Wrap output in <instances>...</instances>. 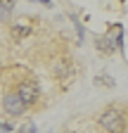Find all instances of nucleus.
I'll use <instances>...</instances> for the list:
<instances>
[{
    "label": "nucleus",
    "mask_w": 128,
    "mask_h": 133,
    "mask_svg": "<svg viewBox=\"0 0 128 133\" xmlns=\"http://www.w3.org/2000/svg\"><path fill=\"white\" fill-rule=\"evenodd\" d=\"M12 33L17 38H24V36H29L31 33V26L29 24H12Z\"/></svg>",
    "instance_id": "6e6552de"
},
{
    "label": "nucleus",
    "mask_w": 128,
    "mask_h": 133,
    "mask_svg": "<svg viewBox=\"0 0 128 133\" xmlns=\"http://www.w3.org/2000/svg\"><path fill=\"white\" fill-rule=\"evenodd\" d=\"M0 133H14V126H12V121H10V124H0Z\"/></svg>",
    "instance_id": "9b49d317"
},
{
    "label": "nucleus",
    "mask_w": 128,
    "mask_h": 133,
    "mask_svg": "<svg viewBox=\"0 0 128 133\" xmlns=\"http://www.w3.org/2000/svg\"><path fill=\"white\" fill-rule=\"evenodd\" d=\"M55 76H57V81L59 83H71L74 78H76V66H74V62L71 59H59L57 64H55Z\"/></svg>",
    "instance_id": "7ed1b4c3"
},
{
    "label": "nucleus",
    "mask_w": 128,
    "mask_h": 133,
    "mask_svg": "<svg viewBox=\"0 0 128 133\" xmlns=\"http://www.w3.org/2000/svg\"><path fill=\"white\" fill-rule=\"evenodd\" d=\"M14 12V0H0V19H7Z\"/></svg>",
    "instance_id": "423d86ee"
},
{
    "label": "nucleus",
    "mask_w": 128,
    "mask_h": 133,
    "mask_svg": "<svg viewBox=\"0 0 128 133\" xmlns=\"http://www.w3.org/2000/svg\"><path fill=\"white\" fill-rule=\"evenodd\" d=\"M14 133H38V126L33 121H24L19 128H14Z\"/></svg>",
    "instance_id": "1a4fd4ad"
},
{
    "label": "nucleus",
    "mask_w": 128,
    "mask_h": 133,
    "mask_svg": "<svg viewBox=\"0 0 128 133\" xmlns=\"http://www.w3.org/2000/svg\"><path fill=\"white\" fill-rule=\"evenodd\" d=\"M3 109H5L10 116H19V114H24L29 107L22 102V97H19L17 93H5V97H3Z\"/></svg>",
    "instance_id": "20e7f679"
},
{
    "label": "nucleus",
    "mask_w": 128,
    "mask_h": 133,
    "mask_svg": "<svg viewBox=\"0 0 128 133\" xmlns=\"http://www.w3.org/2000/svg\"><path fill=\"white\" fill-rule=\"evenodd\" d=\"M95 86H107V88H114L116 83H114V76H109V74H97V76H95Z\"/></svg>",
    "instance_id": "0eeeda50"
},
{
    "label": "nucleus",
    "mask_w": 128,
    "mask_h": 133,
    "mask_svg": "<svg viewBox=\"0 0 128 133\" xmlns=\"http://www.w3.org/2000/svg\"><path fill=\"white\" fill-rule=\"evenodd\" d=\"M95 43H97V50H100V52L102 55H111V52H114V41H111L109 36L104 38V36H100V38H95Z\"/></svg>",
    "instance_id": "39448f33"
},
{
    "label": "nucleus",
    "mask_w": 128,
    "mask_h": 133,
    "mask_svg": "<svg viewBox=\"0 0 128 133\" xmlns=\"http://www.w3.org/2000/svg\"><path fill=\"white\" fill-rule=\"evenodd\" d=\"M116 29H119V31H116V36H114V48H116V50H123V26L116 24Z\"/></svg>",
    "instance_id": "9d476101"
},
{
    "label": "nucleus",
    "mask_w": 128,
    "mask_h": 133,
    "mask_svg": "<svg viewBox=\"0 0 128 133\" xmlns=\"http://www.w3.org/2000/svg\"><path fill=\"white\" fill-rule=\"evenodd\" d=\"M40 3H43V5H50V3H52V0H40Z\"/></svg>",
    "instance_id": "f8f14e48"
},
{
    "label": "nucleus",
    "mask_w": 128,
    "mask_h": 133,
    "mask_svg": "<svg viewBox=\"0 0 128 133\" xmlns=\"http://www.w3.org/2000/svg\"><path fill=\"white\" fill-rule=\"evenodd\" d=\"M97 124L107 131V133H123L128 128V114L116 109V107H109L97 116Z\"/></svg>",
    "instance_id": "f257e3e1"
},
{
    "label": "nucleus",
    "mask_w": 128,
    "mask_h": 133,
    "mask_svg": "<svg viewBox=\"0 0 128 133\" xmlns=\"http://www.w3.org/2000/svg\"><path fill=\"white\" fill-rule=\"evenodd\" d=\"M19 97H22V102L29 107V105H33L36 100L40 97V88H38V83L36 81H24V83H19V90H14Z\"/></svg>",
    "instance_id": "f03ea898"
}]
</instances>
